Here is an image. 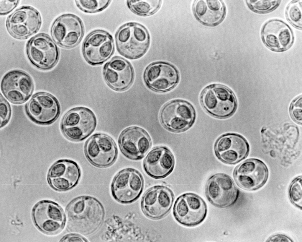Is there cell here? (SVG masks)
<instances>
[{
	"instance_id": "6da1fadb",
	"label": "cell",
	"mask_w": 302,
	"mask_h": 242,
	"mask_svg": "<svg viewBox=\"0 0 302 242\" xmlns=\"http://www.w3.org/2000/svg\"><path fill=\"white\" fill-rule=\"evenodd\" d=\"M201 103L205 111L212 116L220 118L231 116L237 107L233 92L222 85L214 84L205 87L201 92Z\"/></svg>"
},
{
	"instance_id": "7a4b0ae2",
	"label": "cell",
	"mask_w": 302,
	"mask_h": 242,
	"mask_svg": "<svg viewBox=\"0 0 302 242\" xmlns=\"http://www.w3.org/2000/svg\"><path fill=\"white\" fill-rule=\"evenodd\" d=\"M116 40L119 52L132 59L142 56L147 50L150 42L146 29L134 23H128L120 28L117 33Z\"/></svg>"
},
{
	"instance_id": "3957f363",
	"label": "cell",
	"mask_w": 302,
	"mask_h": 242,
	"mask_svg": "<svg viewBox=\"0 0 302 242\" xmlns=\"http://www.w3.org/2000/svg\"><path fill=\"white\" fill-rule=\"evenodd\" d=\"M96 124L93 113L82 107L73 108L68 111L62 119L61 127L65 135L73 141H80L93 131Z\"/></svg>"
},
{
	"instance_id": "277c9868",
	"label": "cell",
	"mask_w": 302,
	"mask_h": 242,
	"mask_svg": "<svg viewBox=\"0 0 302 242\" xmlns=\"http://www.w3.org/2000/svg\"><path fill=\"white\" fill-rule=\"evenodd\" d=\"M207 212L206 203L198 195L187 193L179 196L176 200L173 213L176 220L186 227H193L201 223Z\"/></svg>"
},
{
	"instance_id": "5b68a950",
	"label": "cell",
	"mask_w": 302,
	"mask_h": 242,
	"mask_svg": "<svg viewBox=\"0 0 302 242\" xmlns=\"http://www.w3.org/2000/svg\"><path fill=\"white\" fill-rule=\"evenodd\" d=\"M195 116L194 109L188 102L175 100L167 103L162 108L160 121L168 130L180 132L188 129L193 123Z\"/></svg>"
},
{
	"instance_id": "8992f818",
	"label": "cell",
	"mask_w": 302,
	"mask_h": 242,
	"mask_svg": "<svg viewBox=\"0 0 302 242\" xmlns=\"http://www.w3.org/2000/svg\"><path fill=\"white\" fill-rule=\"evenodd\" d=\"M206 197L214 206L220 208L229 207L236 202L239 190L232 178L227 175L218 173L211 176L205 187Z\"/></svg>"
},
{
	"instance_id": "52a82bcc",
	"label": "cell",
	"mask_w": 302,
	"mask_h": 242,
	"mask_svg": "<svg viewBox=\"0 0 302 242\" xmlns=\"http://www.w3.org/2000/svg\"><path fill=\"white\" fill-rule=\"evenodd\" d=\"M143 187L144 181L140 173L128 168L121 170L115 176L112 184V192L118 202L129 203L139 197Z\"/></svg>"
},
{
	"instance_id": "ba28073f",
	"label": "cell",
	"mask_w": 302,
	"mask_h": 242,
	"mask_svg": "<svg viewBox=\"0 0 302 242\" xmlns=\"http://www.w3.org/2000/svg\"><path fill=\"white\" fill-rule=\"evenodd\" d=\"M84 150L86 156L90 162L100 168L108 167L112 164L118 154L114 140L103 133L92 135L86 142Z\"/></svg>"
},
{
	"instance_id": "9c48e42d",
	"label": "cell",
	"mask_w": 302,
	"mask_h": 242,
	"mask_svg": "<svg viewBox=\"0 0 302 242\" xmlns=\"http://www.w3.org/2000/svg\"><path fill=\"white\" fill-rule=\"evenodd\" d=\"M174 199L173 194L167 186L156 185L148 189L141 201L143 213L152 219H161L169 212Z\"/></svg>"
},
{
	"instance_id": "30bf717a",
	"label": "cell",
	"mask_w": 302,
	"mask_h": 242,
	"mask_svg": "<svg viewBox=\"0 0 302 242\" xmlns=\"http://www.w3.org/2000/svg\"><path fill=\"white\" fill-rule=\"evenodd\" d=\"M27 50L32 63L41 69L52 68L58 59L59 51L56 45L45 34H40L32 38L28 43Z\"/></svg>"
},
{
	"instance_id": "8fae6325",
	"label": "cell",
	"mask_w": 302,
	"mask_h": 242,
	"mask_svg": "<svg viewBox=\"0 0 302 242\" xmlns=\"http://www.w3.org/2000/svg\"><path fill=\"white\" fill-rule=\"evenodd\" d=\"M25 111L28 116L34 121L41 124H48L58 118L60 107L58 101L54 96L40 92L32 97L26 105Z\"/></svg>"
},
{
	"instance_id": "7c38bea8",
	"label": "cell",
	"mask_w": 302,
	"mask_h": 242,
	"mask_svg": "<svg viewBox=\"0 0 302 242\" xmlns=\"http://www.w3.org/2000/svg\"><path fill=\"white\" fill-rule=\"evenodd\" d=\"M83 52L86 60L93 65L101 64L111 56L114 45L111 36L101 30L91 33L85 40Z\"/></svg>"
},
{
	"instance_id": "4fadbf2b",
	"label": "cell",
	"mask_w": 302,
	"mask_h": 242,
	"mask_svg": "<svg viewBox=\"0 0 302 242\" xmlns=\"http://www.w3.org/2000/svg\"><path fill=\"white\" fill-rule=\"evenodd\" d=\"M32 215L35 225L46 233H56L63 227V212L61 208L53 202L45 200L38 202L33 209Z\"/></svg>"
},
{
	"instance_id": "5bb4252c",
	"label": "cell",
	"mask_w": 302,
	"mask_h": 242,
	"mask_svg": "<svg viewBox=\"0 0 302 242\" xmlns=\"http://www.w3.org/2000/svg\"><path fill=\"white\" fill-rule=\"evenodd\" d=\"M268 172L266 166L258 159L247 160L235 169L234 177L237 185L248 191L256 190L265 183Z\"/></svg>"
},
{
	"instance_id": "9a60e30c",
	"label": "cell",
	"mask_w": 302,
	"mask_h": 242,
	"mask_svg": "<svg viewBox=\"0 0 302 242\" xmlns=\"http://www.w3.org/2000/svg\"><path fill=\"white\" fill-rule=\"evenodd\" d=\"M83 32V24L77 16L65 14L58 18L53 24L52 34L55 40L60 45L70 48L77 45Z\"/></svg>"
},
{
	"instance_id": "2e32d148",
	"label": "cell",
	"mask_w": 302,
	"mask_h": 242,
	"mask_svg": "<svg viewBox=\"0 0 302 242\" xmlns=\"http://www.w3.org/2000/svg\"><path fill=\"white\" fill-rule=\"evenodd\" d=\"M246 140L237 134H225L216 140L214 150L216 156L221 161L229 164L237 163L244 158L249 151Z\"/></svg>"
},
{
	"instance_id": "e0dca14e",
	"label": "cell",
	"mask_w": 302,
	"mask_h": 242,
	"mask_svg": "<svg viewBox=\"0 0 302 242\" xmlns=\"http://www.w3.org/2000/svg\"><path fill=\"white\" fill-rule=\"evenodd\" d=\"M120 148L124 155L134 160L142 158L148 152L151 140L147 133L136 126L128 127L121 133L119 138Z\"/></svg>"
},
{
	"instance_id": "ac0fdd59",
	"label": "cell",
	"mask_w": 302,
	"mask_h": 242,
	"mask_svg": "<svg viewBox=\"0 0 302 242\" xmlns=\"http://www.w3.org/2000/svg\"><path fill=\"white\" fill-rule=\"evenodd\" d=\"M41 23L40 14L36 9L30 7L24 6L17 9L9 17L7 26L12 35L23 38L37 32Z\"/></svg>"
},
{
	"instance_id": "d6986e66",
	"label": "cell",
	"mask_w": 302,
	"mask_h": 242,
	"mask_svg": "<svg viewBox=\"0 0 302 242\" xmlns=\"http://www.w3.org/2000/svg\"><path fill=\"white\" fill-rule=\"evenodd\" d=\"M147 85L157 92L168 91L175 87L179 79L178 72L172 65L164 62L153 63L148 66L144 74Z\"/></svg>"
},
{
	"instance_id": "ffe728a7",
	"label": "cell",
	"mask_w": 302,
	"mask_h": 242,
	"mask_svg": "<svg viewBox=\"0 0 302 242\" xmlns=\"http://www.w3.org/2000/svg\"><path fill=\"white\" fill-rule=\"evenodd\" d=\"M104 75L108 85L118 91L129 88L132 84L134 77L131 65L127 61L120 57L113 58L105 65Z\"/></svg>"
},
{
	"instance_id": "44dd1931",
	"label": "cell",
	"mask_w": 302,
	"mask_h": 242,
	"mask_svg": "<svg viewBox=\"0 0 302 242\" xmlns=\"http://www.w3.org/2000/svg\"><path fill=\"white\" fill-rule=\"evenodd\" d=\"M175 164L174 156L170 150L163 146L153 148L148 153L143 163L146 173L156 179L164 178L173 170Z\"/></svg>"
},
{
	"instance_id": "7402d4cb",
	"label": "cell",
	"mask_w": 302,
	"mask_h": 242,
	"mask_svg": "<svg viewBox=\"0 0 302 242\" xmlns=\"http://www.w3.org/2000/svg\"><path fill=\"white\" fill-rule=\"evenodd\" d=\"M261 35L266 45L276 51L287 49L293 41L292 33L289 27L278 19L270 20L265 23L262 30Z\"/></svg>"
},
{
	"instance_id": "603a6c76",
	"label": "cell",
	"mask_w": 302,
	"mask_h": 242,
	"mask_svg": "<svg viewBox=\"0 0 302 242\" xmlns=\"http://www.w3.org/2000/svg\"><path fill=\"white\" fill-rule=\"evenodd\" d=\"M2 92L8 90L20 93L28 99L32 95L34 85L31 77L22 70L10 71L3 77L1 83Z\"/></svg>"
},
{
	"instance_id": "cb8c5ba5",
	"label": "cell",
	"mask_w": 302,
	"mask_h": 242,
	"mask_svg": "<svg viewBox=\"0 0 302 242\" xmlns=\"http://www.w3.org/2000/svg\"><path fill=\"white\" fill-rule=\"evenodd\" d=\"M195 11L201 21L210 25L219 22L224 13L223 6L218 0L198 1L195 4Z\"/></svg>"
},
{
	"instance_id": "d4e9b609",
	"label": "cell",
	"mask_w": 302,
	"mask_h": 242,
	"mask_svg": "<svg viewBox=\"0 0 302 242\" xmlns=\"http://www.w3.org/2000/svg\"><path fill=\"white\" fill-rule=\"evenodd\" d=\"M160 0H128V5L135 13L142 16L152 14L160 8Z\"/></svg>"
},
{
	"instance_id": "484cf974",
	"label": "cell",
	"mask_w": 302,
	"mask_h": 242,
	"mask_svg": "<svg viewBox=\"0 0 302 242\" xmlns=\"http://www.w3.org/2000/svg\"><path fill=\"white\" fill-rule=\"evenodd\" d=\"M288 20L295 27L302 28V1H294L288 6L286 11Z\"/></svg>"
},
{
	"instance_id": "4316f807",
	"label": "cell",
	"mask_w": 302,
	"mask_h": 242,
	"mask_svg": "<svg viewBox=\"0 0 302 242\" xmlns=\"http://www.w3.org/2000/svg\"><path fill=\"white\" fill-rule=\"evenodd\" d=\"M111 0H76L77 6L83 11L89 13L102 11L109 5Z\"/></svg>"
},
{
	"instance_id": "83f0119b",
	"label": "cell",
	"mask_w": 302,
	"mask_h": 242,
	"mask_svg": "<svg viewBox=\"0 0 302 242\" xmlns=\"http://www.w3.org/2000/svg\"><path fill=\"white\" fill-rule=\"evenodd\" d=\"M289 195L291 202L297 207L302 208V177L299 176L292 182L289 190Z\"/></svg>"
},
{
	"instance_id": "f1b7e54d",
	"label": "cell",
	"mask_w": 302,
	"mask_h": 242,
	"mask_svg": "<svg viewBox=\"0 0 302 242\" xmlns=\"http://www.w3.org/2000/svg\"><path fill=\"white\" fill-rule=\"evenodd\" d=\"M251 9L258 12H265L275 7L280 1L278 0H247Z\"/></svg>"
},
{
	"instance_id": "f546056e",
	"label": "cell",
	"mask_w": 302,
	"mask_h": 242,
	"mask_svg": "<svg viewBox=\"0 0 302 242\" xmlns=\"http://www.w3.org/2000/svg\"><path fill=\"white\" fill-rule=\"evenodd\" d=\"M302 96H299L296 98L292 102L290 107V111L293 119L297 123L302 124Z\"/></svg>"
},
{
	"instance_id": "4dcf8cb0",
	"label": "cell",
	"mask_w": 302,
	"mask_h": 242,
	"mask_svg": "<svg viewBox=\"0 0 302 242\" xmlns=\"http://www.w3.org/2000/svg\"><path fill=\"white\" fill-rule=\"evenodd\" d=\"M67 160L58 161L50 168L48 174V179L62 177L64 175L67 168Z\"/></svg>"
},
{
	"instance_id": "1f68e13d",
	"label": "cell",
	"mask_w": 302,
	"mask_h": 242,
	"mask_svg": "<svg viewBox=\"0 0 302 242\" xmlns=\"http://www.w3.org/2000/svg\"><path fill=\"white\" fill-rule=\"evenodd\" d=\"M0 127L4 126L9 121L11 115V110L8 102L0 94Z\"/></svg>"
},
{
	"instance_id": "d6a6232c",
	"label": "cell",
	"mask_w": 302,
	"mask_h": 242,
	"mask_svg": "<svg viewBox=\"0 0 302 242\" xmlns=\"http://www.w3.org/2000/svg\"><path fill=\"white\" fill-rule=\"evenodd\" d=\"M48 180L51 186L55 189L58 190L65 191L73 187L68 180L63 178L58 177Z\"/></svg>"
},
{
	"instance_id": "836d02e7",
	"label": "cell",
	"mask_w": 302,
	"mask_h": 242,
	"mask_svg": "<svg viewBox=\"0 0 302 242\" xmlns=\"http://www.w3.org/2000/svg\"><path fill=\"white\" fill-rule=\"evenodd\" d=\"M18 1V0H0V14H6L10 12L16 7Z\"/></svg>"
},
{
	"instance_id": "e575fe53",
	"label": "cell",
	"mask_w": 302,
	"mask_h": 242,
	"mask_svg": "<svg viewBox=\"0 0 302 242\" xmlns=\"http://www.w3.org/2000/svg\"><path fill=\"white\" fill-rule=\"evenodd\" d=\"M270 242H292L288 236L282 234H277L271 237L267 241Z\"/></svg>"
},
{
	"instance_id": "d590c367",
	"label": "cell",
	"mask_w": 302,
	"mask_h": 242,
	"mask_svg": "<svg viewBox=\"0 0 302 242\" xmlns=\"http://www.w3.org/2000/svg\"><path fill=\"white\" fill-rule=\"evenodd\" d=\"M61 241L66 242H84L86 241L80 236L76 235H70L64 237L61 239Z\"/></svg>"
}]
</instances>
